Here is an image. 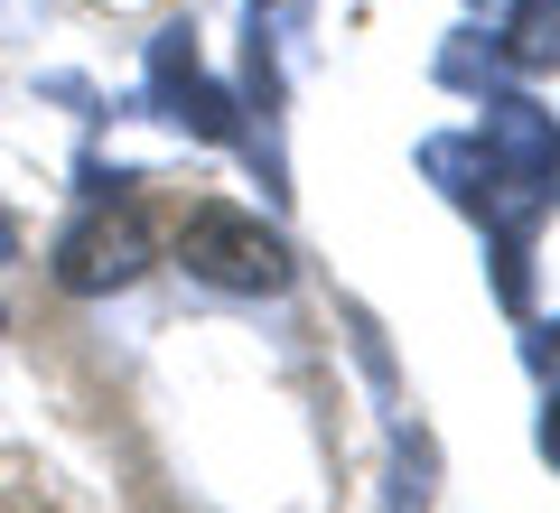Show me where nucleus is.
<instances>
[{
  "label": "nucleus",
  "mask_w": 560,
  "mask_h": 513,
  "mask_svg": "<svg viewBox=\"0 0 560 513\" xmlns=\"http://www.w3.org/2000/svg\"><path fill=\"white\" fill-rule=\"evenodd\" d=\"M178 261L206 280V290H234V299H271V290H290V271H300V253H290L253 206H197V215L178 224Z\"/></svg>",
  "instance_id": "nucleus-1"
},
{
  "label": "nucleus",
  "mask_w": 560,
  "mask_h": 513,
  "mask_svg": "<svg viewBox=\"0 0 560 513\" xmlns=\"http://www.w3.org/2000/svg\"><path fill=\"white\" fill-rule=\"evenodd\" d=\"M140 271H150V224L131 206H84L57 234V290H75V299H113Z\"/></svg>",
  "instance_id": "nucleus-2"
},
{
  "label": "nucleus",
  "mask_w": 560,
  "mask_h": 513,
  "mask_svg": "<svg viewBox=\"0 0 560 513\" xmlns=\"http://www.w3.org/2000/svg\"><path fill=\"white\" fill-rule=\"evenodd\" d=\"M477 159H486V187H541L551 197L560 178V113H541L533 94H486L477 113Z\"/></svg>",
  "instance_id": "nucleus-3"
},
{
  "label": "nucleus",
  "mask_w": 560,
  "mask_h": 513,
  "mask_svg": "<svg viewBox=\"0 0 560 513\" xmlns=\"http://www.w3.org/2000/svg\"><path fill=\"white\" fill-rule=\"evenodd\" d=\"M150 103H160L187 140H243V103L197 66V28H160V38H150Z\"/></svg>",
  "instance_id": "nucleus-4"
},
{
  "label": "nucleus",
  "mask_w": 560,
  "mask_h": 513,
  "mask_svg": "<svg viewBox=\"0 0 560 513\" xmlns=\"http://www.w3.org/2000/svg\"><path fill=\"white\" fill-rule=\"evenodd\" d=\"M504 66H523V75L560 66V0H523L514 20H504Z\"/></svg>",
  "instance_id": "nucleus-5"
},
{
  "label": "nucleus",
  "mask_w": 560,
  "mask_h": 513,
  "mask_svg": "<svg viewBox=\"0 0 560 513\" xmlns=\"http://www.w3.org/2000/svg\"><path fill=\"white\" fill-rule=\"evenodd\" d=\"M420 168L448 187V197L477 215V197H486V159H477V140H420Z\"/></svg>",
  "instance_id": "nucleus-6"
},
{
  "label": "nucleus",
  "mask_w": 560,
  "mask_h": 513,
  "mask_svg": "<svg viewBox=\"0 0 560 513\" xmlns=\"http://www.w3.org/2000/svg\"><path fill=\"white\" fill-rule=\"evenodd\" d=\"M430 476H440L430 439H401V457H393V504H383V513H430Z\"/></svg>",
  "instance_id": "nucleus-7"
},
{
  "label": "nucleus",
  "mask_w": 560,
  "mask_h": 513,
  "mask_svg": "<svg viewBox=\"0 0 560 513\" xmlns=\"http://www.w3.org/2000/svg\"><path fill=\"white\" fill-rule=\"evenodd\" d=\"M523 355H533L541 383H560V317H551V327H533V346H523Z\"/></svg>",
  "instance_id": "nucleus-8"
},
{
  "label": "nucleus",
  "mask_w": 560,
  "mask_h": 513,
  "mask_svg": "<svg viewBox=\"0 0 560 513\" xmlns=\"http://www.w3.org/2000/svg\"><path fill=\"white\" fill-rule=\"evenodd\" d=\"M541 457L560 467V393H551V411H541Z\"/></svg>",
  "instance_id": "nucleus-9"
},
{
  "label": "nucleus",
  "mask_w": 560,
  "mask_h": 513,
  "mask_svg": "<svg viewBox=\"0 0 560 513\" xmlns=\"http://www.w3.org/2000/svg\"><path fill=\"white\" fill-rule=\"evenodd\" d=\"M0 261H20V215L0 206Z\"/></svg>",
  "instance_id": "nucleus-10"
},
{
  "label": "nucleus",
  "mask_w": 560,
  "mask_h": 513,
  "mask_svg": "<svg viewBox=\"0 0 560 513\" xmlns=\"http://www.w3.org/2000/svg\"><path fill=\"white\" fill-rule=\"evenodd\" d=\"M477 10H495V20H514V10H523V0H477Z\"/></svg>",
  "instance_id": "nucleus-11"
},
{
  "label": "nucleus",
  "mask_w": 560,
  "mask_h": 513,
  "mask_svg": "<svg viewBox=\"0 0 560 513\" xmlns=\"http://www.w3.org/2000/svg\"><path fill=\"white\" fill-rule=\"evenodd\" d=\"M0 327H10V317H0Z\"/></svg>",
  "instance_id": "nucleus-12"
}]
</instances>
